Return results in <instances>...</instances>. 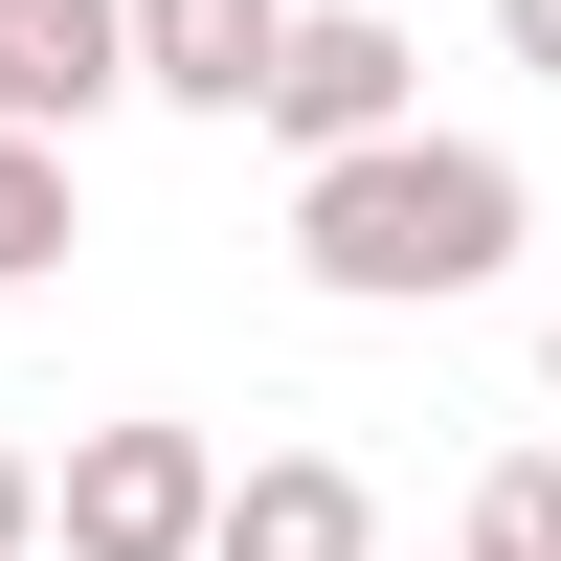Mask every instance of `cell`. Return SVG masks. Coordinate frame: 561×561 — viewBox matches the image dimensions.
Wrapping results in <instances>:
<instances>
[{
  "mask_svg": "<svg viewBox=\"0 0 561 561\" xmlns=\"http://www.w3.org/2000/svg\"><path fill=\"white\" fill-rule=\"evenodd\" d=\"M494 45H517V68H539V90H561V0H494Z\"/></svg>",
  "mask_w": 561,
  "mask_h": 561,
  "instance_id": "30bf717a",
  "label": "cell"
},
{
  "mask_svg": "<svg viewBox=\"0 0 561 561\" xmlns=\"http://www.w3.org/2000/svg\"><path fill=\"white\" fill-rule=\"evenodd\" d=\"M23 270H68V158L0 135V293H23Z\"/></svg>",
  "mask_w": 561,
  "mask_h": 561,
  "instance_id": "ba28073f",
  "label": "cell"
},
{
  "mask_svg": "<svg viewBox=\"0 0 561 561\" xmlns=\"http://www.w3.org/2000/svg\"><path fill=\"white\" fill-rule=\"evenodd\" d=\"M517 248H539V180L494 158V135H382V158H314L293 180V270L337 314H449Z\"/></svg>",
  "mask_w": 561,
  "mask_h": 561,
  "instance_id": "6da1fadb",
  "label": "cell"
},
{
  "mask_svg": "<svg viewBox=\"0 0 561 561\" xmlns=\"http://www.w3.org/2000/svg\"><path fill=\"white\" fill-rule=\"evenodd\" d=\"M248 135H293V180L314 158H382V135H427V45H404L382 0H293V68H270Z\"/></svg>",
  "mask_w": 561,
  "mask_h": 561,
  "instance_id": "3957f363",
  "label": "cell"
},
{
  "mask_svg": "<svg viewBox=\"0 0 561 561\" xmlns=\"http://www.w3.org/2000/svg\"><path fill=\"white\" fill-rule=\"evenodd\" d=\"M472 561H561V449H494L472 472Z\"/></svg>",
  "mask_w": 561,
  "mask_h": 561,
  "instance_id": "52a82bcc",
  "label": "cell"
},
{
  "mask_svg": "<svg viewBox=\"0 0 561 561\" xmlns=\"http://www.w3.org/2000/svg\"><path fill=\"white\" fill-rule=\"evenodd\" d=\"M225 539V449L203 427H68V472H45V561H203Z\"/></svg>",
  "mask_w": 561,
  "mask_h": 561,
  "instance_id": "7a4b0ae2",
  "label": "cell"
},
{
  "mask_svg": "<svg viewBox=\"0 0 561 561\" xmlns=\"http://www.w3.org/2000/svg\"><path fill=\"white\" fill-rule=\"evenodd\" d=\"M0 561H45V449L0 427Z\"/></svg>",
  "mask_w": 561,
  "mask_h": 561,
  "instance_id": "9c48e42d",
  "label": "cell"
},
{
  "mask_svg": "<svg viewBox=\"0 0 561 561\" xmlns=\"http://www.w3.org/2000/svg\"><path fill=\"white\" fill-rule=\"evenodd\" d=\"M203 561H382V494L337 472V449H248L225 472V539Z\"/></svg>",
  "mask_w": 561,
  "mask_h": 561,
  "instance_id": "8992f818",
  "label": "cell"
},
{
  "mask_svg": "<svg viewBox=\"0 0 561 561\" xmlns=\"http://www.w3.org/2000/svg\"><path fill=\"white\" fill-rule=\"evenodd\" d=\"M90 113H135V0H0V135L68 158Z\"/></svg>",
  "mask_w": 561,
  "mask_h": 561,
  "instance_id": "277c9868",
  "label": "cell"
},
{
  "mask_svg": "<svg viewBox=\"0 0 561 561\" xmlns=\"http://www.w3.org/2000/svg\"><path fill=\"white\" fill-rule=\"evenodd\" d=\"M270 68H293V0H135V90L158 113H270Z\"/></svg>",
  "mask_w": 561,
  "mask_h": 561,
  "instance_id": "5b68a950",
  "label": "cell"
},
{
  "mask_svg": "<svg viewBox=\"0 0 561 561\" xmlns=\"http://www.w3.org/2000/svg\"><path fill=\"white\" fill-rule=\"evenodd\" d=\"M539 404H561V314H539Z\"/></svg>",
  "mask_w": 561,
  "mask_h": 561,
  "instance_id": "8fae6325",
  "label": "cell"
}]
</instances>
